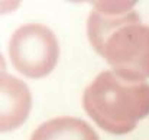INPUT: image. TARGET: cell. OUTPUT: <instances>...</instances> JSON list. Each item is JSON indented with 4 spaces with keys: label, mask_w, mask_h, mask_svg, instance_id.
I'll return each mask as SVG.
<instances>
[{
    "label": "cell",
    "mask_w": 149,
    "mask_h": 140,
    "mask_svg": "<svg viewBox=\"0 0 149 140\" xmlns=\"http://www.w3.org/2000/svg\"><path fill=\"white\" fill-rule=\"evenodd\" d=\"M32 98L28 87L17 78L1 72V132H10L22 126L31 111Z\"/></svg>",
    "instance_id": "277c9868"
},
{
    "label": "cell",
    "mask_w": 149,
    "mask_h": 140,
    "mask_svg": "<svg viewBox=\"0 0 149 140\" xmlns=\"http://www.w3.org/2000/svg\"><path fill=\"white\" fill-rule=\"evenodd\" d=\"M9 55L13 67L29 78L47 77L59 58V45L48 26L28 23L12 35Z\"/></svg>",
    "instance_id": "3957f363"
},
{
    "label": "cell",
    "mask_w": 149,
    "mask_h": 140,
    "mask_svg": "<svg viewBox=\"0 0 149 140\" xmlns=\"http://www.w3.org/2000/svg\"><path fill=\"white\" fill-rule=\"evenodd\" d=\"M83 105L103 130L126 134L149 114V84L126 81L104 71L86 88Z\"/></svg>",
    "instance_id": "7a4b0ae2"
},
{
    "label": "cell",
    "mask_w": 149,
    "mask_h": 140,
    "mask_svg": "<svg viewBox=\"0 0 149 140\" xmlns=\"http://www.w3.org/2000/svg\"><path fill=\"white\" fill-rule=\"evenodd\" d=\"M31 140H99L90 124L74 117H59L41 124Z\"/></svg>",
    "instance_id": "5b68a950"
},
{
    "label": "cell",
    "mask_w": 149,
    "mask_h": 140,
    "mask_svg": "<svg viewBox=\"0 0 149 140\" xmlns=\"http://www.w3.org/2000/svg\"><path fill=\"white\" fill-rule=\"evenodd\" d=\"M135 1H96L87 33L113 72L126 81L149 78V26L132 10Z\"/></svg>",
    "instance_id": "6da1fadb"
}]
</instances>
